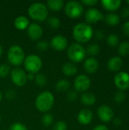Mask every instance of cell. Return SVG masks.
Here are the masks:
<instances>
[{
	"label": "cell",
	"instance_id": "cell-22",
	"mask_svg": "<svg viewBox=\"0 0 129 130\" xmlns=\"http://www.w3.org/2000/svg\"><path fill=\"white\" fill-rule=\"evenodd\" d=\"M101 3L105 8L110 11H114L119 8L122 2L121 0H102Z\"/></svg>",
	"mask_w": 129,
	"mask_h": 130
},
{
	"label": "cell",
	"instance_id": "cell-34",
	"mask_svg": "<svg viewBox=\"0 0 129 130\" xmlns=\"http://www.w3.org/2000/svg\"><path fill=\"white\" fill-rule=\"evenodd\" d=\"M126 98V95L123 91H118L114 96V100L117 103H122Z\"/></svg>",
	"mask_w": 129,
	"mask_h": 130
},
{
	"label": "cell",
	"instance_id": "cell-29",
	"mask_svg": "<svg viewBox=\"0 0 129 130\" xmlns=\"http://www.w3.org/2000/svg\"><path fill=\"white\" fill-rule=\"evenodd\" d=\"M119 53L122 56H125L129 54V42L128 41H123L122 42L118 49Z\"/></svg>",
	"mask_w": 129,
	"mask_h": 130
},
{
	"label": "cell",
	"instance_id": "cell-33",
	"mask_svg": "<svg viewBox=\"0 0 129 130\" xmlns=\"http://www.w3.org/2000/svg\"><path fill=\"white\" fill-rule=\"evenodd\" d=\"M68 129V125L67 123L63 120H59L55 123L53 126V130H67Z\"/></svg>",
	"mask_w": 129,
	"mask_h": 130
},
{
	"label": "cell",
	"instance_id": "cell-9",
	"mask_svg": "<svg viewBox=\"0 0 129 130\" xmlns=\"http://www.w3.org/2000/svg\"><path fill=\"white\" fill-rule=\"evenodd\" d=\"M91 82L90 78L86 75H78L74 81V87L75 91L78 92H84L90 86Z\"/></svg>",
	"mask_w": 129,
	"mask_h": 130
},
{
	"label": "cell",
	"instance_id": "cell-40",
	"mask_svg": "<svg viewBox=\"0 0 129 130\" xmlns=\"http://www.w3.org/2000/svg\"><path fill=\"white\" fill-rule=\"evenodd\" d=\"M122 30L125 35L129 37V21L124 23V24L122 26Z\"/></svg>",
	"mask_w": 129,
	"mask_h": 130
},
{
	"label": "cell",
	"instance_id": "cell-13",
	"mask_svg": "<svg viewBox=\"0 0 129 130\" xmlns=\"http://www.w3.org/2000/svg\"><path fill=\"white\" fill-rule=\"evenodd\" d=\"M114 82L116 85L122 89H127L129 88V74L126 72H120L115 76Z\"/></svg>",
	"mask_w": 129,
	"mask_h": 130
},
{
	"label": "cell",
	"instance_id": "cell-15",
	"mask_svg": "<svg viewBox=\"0 0 129 130\" xmlns=\"http://www.w3.org/2000/svg\"><path fill=\"white\" fill-rule=\"evenodd\" d=\"M93 120V113L89 109H83L78 114V121L82 125H87Z\"/></svg>",
	"mask_w": 129,
	"mask_h": 130
},
{
	"label": "cell",
	"instance_id": "cell-41",
	"mask_svg": "<svg viewBox=\"0 0 129 130\" xmlns=\"http://www.w3.org/2000/svg\"><path fill=\"white\" fill-rule=\"evenodd\" d=\"M121 14H122V16L124 17V18H127L129 16V8L128 7H124L122 11H121Z\"/></svg>",
	"mask_w": 129,
	"mask_h": 130
},
{
	"label": "cell",
	"instance_id": "cell-20",
	"mask_svg": "<svg viewBox=\"0 0 129 130\" xmlns=\"http://www.w3.org/2000/svg\"><path fill=\"white\" fill-rule=\"evenodd\" d=\"M46 5L52 11H59L64 7V2L62 0H48Z\"/></svg>",
	"mask_w": 129,
	"mask_h": 130
},
{
	"label": "cell",
	"instance_id": "cell-28",
	"mask_svg": "<svg viewBox=\"0 0 129 130\" xmlns=\"http://www.w3.org/2000/svg\"><path fill=\"white\" fill-rule=\"evenodd\" d=\"M100 51V47L97 43H91L87 46L86 50V53L90 55V56H96L97 55Z\"/></svg>",
	"mask_w": 129,
	"mask_h": 130
},
{
	"label": "cell",
	"instance_id": "cell-17",
	"mask_svg": "<svg viewBox=\"0 0 129 130\" xmlns=\"http://www.w3.org/2000/svg\"><path fill=\"white\" fill-rule=\"evenodd\" d=\"M14 24L16 29L19 30H24L25 29H27L28 26L30 25V21L26 16L20 15L14 19Z\"/></svg>",
	"mask_w": 129,
	"mask_h": 130
},
{
	"label": "cell",
	"instance_id": "cell-46",
	"mask_svg": "<svg viewBox=\"0 0 129 130\" xmlns=\"http://www.w3.org/2000/svg\"><path fill=\"white\" fill-rule=\"evenodd\" d=\"M2 100V92L0 91V101Z\"/></svg>",
	"mask_w": 129,
	"mask_h": 130
},
{
	"label": "cell",
	"instance_id": "cell-1",
	"mask_svg": "<svg viewBox=\"0 0 129 130\" xmlns=\"http://www.w3.org/2000/svg\"><path fill=\"white\" fill-rule=\"evenodd\" d=\"M94 35L92 27L86 23L81 22L77 24L72 30V36L74 39L80 44L89 41Z\"/></svg>",
	"mask_w": 129,
	"mask_h": 130
},
{
	"label": "cell",
	"instance_id": "cell-8",
	"mask_svg": "<svg viewBox=\"0 0 129 130\" xmlns=\"http://www.w3.org/2000/svg\"><path fill=\"white\" fill-rule=\"evenodd\" d=\"M11 80L17 87H23L26 85L27 82V73L20 68L13 69L11 72Z\"/></svg>",
	"mask_w": 129,
	"mask_h": 130
},
{
	"label": "cell",
	"instance_id": "cell-10",
	"mask_svg": "<svg viewBox=\"0 0 129 130\" xmlns=\"http://www.w3.org/2000/svg\"><path fill=\"white\" fill-rule=\"evenodd\" d=\"M68 39L63 35L54 36L50 41V46L56 51H63L68 47Z\"/></svg>",
	"mask_w": 129,
	"mask_h": 130
},
{
	"label": "cell",
	"instance_id": "cell-43",
	"mask_svg": "<svg viewBox=\"0 0 129 130\" xmlns=\"http://www.w3.org/2000/svg\"><path fill=\"white\" fill-rule=\"evenodd\" d=\"M34 78H35V74H33V73H27V81H34Z\"/></svg>",
	"mask_w": 129,
	"mask_h": 130
},
{
	"label": "cell",
	"instance_id": "cell-30",
	"mask_svg": "<svg viewBox=\"0 0 129 130\" xmlns=\"http://www.w3.org/2000/svg\"><path fill=\"white\" fill-rule=\"evenodd\" d=\"M119 39L117 34H110L107 37V43L111 46H115L119 43Z\"/></svg>",
	"mask_w": 129,
	"mask_h": 130
},
{
	"label": "cell",
	"instance_id": "cell-31",
	"mask_svg": "<svg viewBox=\"0 0 129 130\" xmlns=\"http://www.w3.org/2000/svg\"><path fill=\"white\" fill-rule=\"evenodd\" d=\"M11 72L10 66L7 64H1L0 65V78L7 77Z\"/></svg>",
	"mask_w": 129,
	"mask_h": 130
},
{
	"label": "cell",
	"instance_id": "cell-37",
	"mask_svg": "<svg viewBox=\"0 0 129 130\" xmlns=\"http://www.w3.org/2000/svg\"><path fill=\"white\" fill-rule=\"evenodd\" d=\"M16 92L14 90H8L5 92V96L6 98L9 99V100H13L16 98Z\"/></svg>",
	"mask_w": 129,
	"mask_h": 130
},
{
	"label": "cell",
	"instance_id": "cell-19",
	"mask_svg": "<svg viewBox=\"0 0 129 130\" xmlns=\"http://www.w3.org/2000/svg\"><path fill=\"white\" fill-rule=\"evenodd\" d=\"M62 72L66 76H73L77 74L78 68L73 62H65L62 67Z\"/></svg>",
	"mask_w": 129,
	"mask_h": 130
},
{
	"label": "cell",
	"instance_id": "cell-18",
	"mask_svg": "<svg viewBox=\"0 0 129 130\" xmlns=\"http://www.w3.org/2000/svg\"><path fill=\"white\" fill-rule=\"evenodd\" d=\"M123 62L119 56L111 57L107 62V67L112 71H118L122 66Z\"/></svg>",
	"mask_w": 129,
	"mask_h": 130
},
{
	"label": "cell",
	"instance_id": "cell-39",
	"mask_svg": "<svg viewBox=\"0 0 129 130\" xmlns=\"http://www.w3.org/2000/svg\"><path fill=\"white\" fill-rule=\"evenodd\" d=\"M95 37L97 40H103L104 38V33L102 30H97L95 32Z\"/></svg>",
	"mask_w": 129,
	"mask_h": 130
},
{
	"label": "cell",
	"instance_id": "cell-25",
	"mask_svg": "<svg viewBox=\"0 0 129 130\" xmlns=\"http://www.w3.org/2000/svg\"><path fill=\"white\" fill-rule=\"evenodd\" d=\"M47 24L52 29H58L61 26V21L58 17L51 16L47 18Z\"/></svg>",
	"mask_w": 129,
	"mask_h": 130
},
{
	"label": "cell",
	"instance_id": "cell-44",
	"mask_svg": "<svg viewBox=\"0 0 129 130\" xmlns=\"http://www.w3.org/2000/svg\"><path fill=\"white\" fill-rule=\"evenodd\" d=\"M113 123L116 125V126H119L122 124V120L119 119V118H115L113 120Z\"/></svg>",
	"mask_w": 129,
	"mask_h": 130
},
{
	"label": "cell",
	"instance_id": "cell-24",
	"mask_svg": "<svg viewBox=\"0 0 129 130\" xmlns=\"http://www.w3.org/2000/svg\"><path fill=\"white\" fill-rule=\"evenodd\" d=\"M105 21L109 25H116L119 22L120 19H119V16L117 14L112 12L106 16Z\"/></svg>",
	"mask_w": 129,
	"mask_h": 130
},
{
	"label": "cell",
	"instance_id": "cell-6",
	"mask_svg": "<svg viewBox=\"0 0 129 130\" xmlns=\"http://www.w3.org/2000/svg\"><path fill=\"white\" fill-rule=\"evenodd\" d=\"M67 55L71 62H80L85 59L86 50L81 44L78 43H74L68 48Z\"/></svg>",
	"mask_w": 129,
	"mask_h": 130
},
{
	"label": "cell",
	"instance_id": "cell-45",
	"mask_svg": "<svg viewBox=\"0 0 129 130\" xmlns=\"http://www.w3.org/2000/svg\"><path fill=\"white\" fill-rule=\"evenodd\" d=\"M2 53H3V49H2V46L1 44H0V57H1L2 55Z\"/></svg>",
	"mask_w": 129,
	"mask_h": 130
},
{
	"label": "cell",
	"instance_id": "cell-4",
	"mask_svg": "<svg viewBox=\"0 0 129 130\" xmlns=\"http://www.w3.org/2000/svg\"><path fill=\"white\" fill-rule=\"evenodd\" d=\"M7 57L10 64L14 66H19L24 63L25 53L24 50L20 46L13 45L8 49Z\"/></svg>",
	"mask_w": 129,
	"mask_h": 130
},
{
	"label": "cell",
	"instance_id": "cell-3",
	"mask_svg": "<svg viewBox=\"0 0 129 130\" xmlns=\"http://www.w3.org/2000/svg\"><path fill=\"white\" fill-rule=\"evenodd\" d=\"M27 12L33 20L43 21L48 18L49 9L44 3L33 2L29 6Z\"/></svg>",
	"mask_w": 129,
	"mask_h": 130
},
{
	"label": "cell",
	"instance_id": "cell-36",
	"mask_svg": "<svg viewBox=\"0 0 129 130\" xmlns=\"http://www.w3.org/2000/svg\"><path fill=\"white\" fill-rule=\"evenodd\" d=\"M78 98V92L76 91H70L68 92L67 94V99L72 102L76 101V99Z\"/></svg>",
	"mask_w": 129,
	"mask_h": 130
},
{
	"label": "cell",
	"instance_id": "cell-11",
	"mask_svg": "<svg viewBox=\"0 0 129 130\" xmlns=\"http://www.w3.org/2000/svg\"><path fill=\"white\" fill-rule=\"evenodd\" d=\"M43 34V30L42 27L36 24L32 23L27 27V35L30 39L33 40H39Z\"/></svg>",
	"mask_w": 129,
	"mask_h": 130
},
{
	"label": "cell",
	"instance_id": "cell-48",
	"mask_svg": "<svg viewBox=\"0 0 129 130\" xmlns=\"http://www.w3.org/2000/svg\"><path fill=\"white\" fill-rule=\"evenodd\" d=\"M1 120H2V118H1V115H0V122H1Z\"/></svg>",
	"mask_w": 129,
	"mask_h": 130
},
{
	"label": "cell",
	"instance_id": "cell-12",
	"mask_svg": "<svg viewBox=\"0 0 129 130\" xmlns=\"http://www.w3.org/2000/svg\"><path fill=\"white\" fill-rule=\"evenodd\" d=\"M104 18L103 13L95 8H89L85 13V20L87 23H97Z\"/></svg>",
	"mask_w": 129,
	"mask_h": 130
},
{
	"label": "cell",
	"instance_id": "cell-14",
	"mask_svg": "<svg viewBox=\"0 0 129 130\" xmlns=\"http://www.w3.org/2000/svg\"><path fill=\"white\" fill-rule=\"evenodd\" d=\"M97 115L102 121L109 122L113 119L114 113L110 107L107 105H101L97 109Z\"/></svg>",
	"mask_w": 129,
	"mask_h": 130
},
{
	"label": "cell",
	"instance_id": "cell-7",
	"mask_svg": "<svg viewBox=\"0 0 129 130\" xmlns=\"http://www.w3.org/2000/svg\"><path fill=\"white\" fill-rule=\"evenodd\" d=\"M64 7L65 14L70 18H78L81 17L84 12V5L81 2L69 1Z\"/></svg>",
	"mask_w": 129,
	"mask_h": 130
},
{
	"label": "cell",
	"instance_id": "cell-32",
	"mask_svg": "<svg viewBox=\"0 0 129 130\" xmlns=\"http://www.w3.org/2000/svg\"><path fill=\"white\" fill-rule=\"evenodd\" d=\"M36 49L40 51V52H44V51H46L48 49H49V43L48 41L46 40H40L37 42L36 45Z\"/></svg>",
	"mask_w": 129,
	"mask_h": 130
},
{
	"label": "cell",
	"instance_id": "cell-26",
	"mask_svg": "<svg viewBox=\"0 0 129 130\" xmlns=\"http://www.w3.org/2000/svg\"><path fill=\"white\" fill-rule=\"evenodd\" d=\"M53 122H54L53 115L49 113H46L41 118V123L46 127L51 126L53 123Z\"/></svg>",
	"mask_w": 129,
	"mask_h": 130
},
{
	"label": "cell",
	"instance_id": "cell-42",
	"mask_svg": "<svg viewBox=\"0 0 129 130\" xmlns=\"http://www.w3.org/2000/svg\"><path fill=\"white\" fill-rule=\"evenodd\" d=\"M93 130H108V129L104 125H98L96 127H94Z\"/></svg>",
	"mask_w": 129,
	"mask_h": 130
},
{
	"label": "cell",
	"instance_id": "cell-21",
	"mask_svg": "<svg viewBox=\"0 0 129 130\" xmlns=\"http://www.w3.org/2000/svg\"><path fill=\"white\" fill-rule=\"evenodd\" d=\"M81 101L84 105L92 106L96 102V97L92 93L85 92L81 96Z\"/></svg>",
	"mask_w": 129,
	"mask_h": 130
},
{
	"label": "cell",
	"instance_id": "cell-47",
	"mask_svg": "<svg viewBox=\"0 0 129 130\" xmlns=\"http://www.w3.org/2000/svg\"><path fill=\"white\" fill-rule=\"evenodd\" d=\"M126 2H127L128 4H129V0H127V1H126Z\"/></svg>",
	"mask_w": 129,
	"mask_h": 130
},
{
	"label": "cell",
	"instance_id": "cell-2",
	"mask_svg": "<svg viewBox=\"0 0 129 130\" xmlns=\"http://www.w3.org/2000/svg\"><path fill=\"white\" fill-rule=\"evenodd\" d=\"M55 98L52 93L45 91L38 94L35 100V106L37 110L41 113H48L53 107Z\"/></svg>",
	"mask_w": 129,
	"mask_h": 130
},
{
	"label": "cell",
	"instance_id": "cell-38",
	"mask_svg": "<svg viewBox=\"0 0 129 130\" xmlns=\"http://www.w3.org/2000/svg\"><path fill=\"white\" fill-rule=\"evenodd\" d=\"M97 2H98L97 0H82L81 2V3L82 5H87V6H93V5H95Z\"/></svg>",
	"mask_w": 129,
	"mask_h": 130
},
{
	"label": "cell",
	"instance_id": "cell-35",
	"mask_svg": "<svg viewBox=\"0 0 129 130\" xmlns=\"http://www.w3.org/2000/svg\"><path fill=\"white\" fill-rule=\"evenodd\" d=\"M9 130H28L27 128L21 123H19V122H17V123H13L11 127H10V129Z\"/></svg>",
	"mask_w": 129,
	"mask_h": 130
},
{
	"label": "cell",
	"instance_id": "cell-27",
	"mask_svg": "<svg viewBox=\"0 0 129 130\" xmlns=\"http://www.w3.org/2000/svg\"><path fill=\"white\" fill-rule=\"evenodd\" d=\"M34 82L36 85H37L40 87H44L47 83V78L45 75L42 73H37L35 75Z\"/></svg>",
	"mask_w": 129,
	"mask_h": 130
},
{
	"label": "cell",
	"instance_id": "cell-5",
	"mask_svg": "<svg viewBox=\"0 0 129 130\" xmlns=\"http://www.w3.org/2000/svg\"><path fill=\"white\" fill-rule=\"evenodd\" d=\"M24 66L28 73L37 74L42 69L43 61L39 56L36 54H30L25 57Z\"/></svg>",
	"mask_w": 129,
	"mask_h": 130
},
{
	"label": "cell",
	"instance_id": "cell-23",
	"mask_svg": "<svg viewBox=\"0 0 129 130\" xmlns=\"http://www.w3.org/2000/svg\"><path fill=\"white\" fill-rule=\"evenodd\" d=\"M71 87L70 82L65 79H60L59 80L55 85V88L59 92H65L69 90Z\"/></svg>",
	"mask_w": 129,
	"mask_h": 130
},
{
	"label": "cell",
	"instance_id": "cell-16",
	"mask_svg": "<svg viewBox=\"0 0 129 130\" xmlns=\"http://www.w3.org/2000/svg\"><path fill=\"white\" fill-rule=\"evenodd\" d=\"M98 68H99V62L95 58L90 57L84 60V69L87 72L90 74L94 73L97 71Z\"/></svg>",
	"mask_w": 129,
	"mask_h": 130
}]
</instances>
